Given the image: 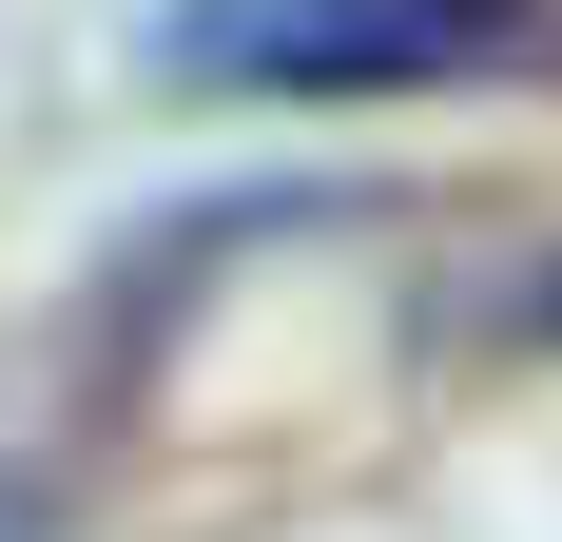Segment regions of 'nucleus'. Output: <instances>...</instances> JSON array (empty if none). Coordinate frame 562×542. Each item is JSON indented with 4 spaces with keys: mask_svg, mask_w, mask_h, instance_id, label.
<instances>
[{
    "mask_svg": "<svg viewBox=\"0 0 562 542\" xmlns=\"http://www.w3.org/2000/svg\"><path fill=\"white\" fill-rule=\"evenodd\" d=\"M194 98H562V0H156Z\"/></svg>",
    "mask_w": 562,
    "mask_h": 542,
    "instance_id": "nucleus-1",
    "label": "nucleus"
},
{
    "mask_svg": "<svg viewBox=\"0 0 562 542\" xmlns=\"http://www.w3.org/2000/svg\"><path fill=\"white\" fill-rule=\"evenodd\" d=\"M0 542H40V504H20V485H0Z\"/></svg>",
    "mask_w": 562,
    "mask_h": 542,
    "instance_id": "nucleus-2",
    "label": "nucleus"
},
{
    "mask_svg": "<svg viewBox=\"0 0 562 542\" xmlns=\"http://www.w3.org/2000/svg\"><path fill=\"white\" fill-rule=\"evenodd\" d=\"M543 329H562V271H543Z\"/></svg>",
    "mask_w": 562,
    "mask_h": 542,
    "instance_id": "nucleus-3",
    "label": "nucleus"
}]
</instances>
